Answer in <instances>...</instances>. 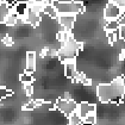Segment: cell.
Wrapping results in <instances>:
<instances>
[{
    "instance_id": "cell-4",
    "label": "cell",
    "mask_w": 125,
    "mask_h": 125,
    "mask_svg": "<svg viewBox=\"0 0 125 125\" xmlns=\"http://www.w3.org/2000/svg\"><path fill=\"white\" fill-rule=\"evenodd\" d=\"M55 106H56V108L58 111H61L62 113H64L67 115H72L73 113H75L77 110V104L72 99L66 100V99L61 98L55 103Z\"/></svg>"
},
{
    "instance_id": "cell-10",
    "label": "cell",
    "mask_w": 125,
    "mask_h": 125,
    "mask_svg": "<svg viewBox=\"0 0 125 125\" xmlns=\"http://www.w3.org/2000/svg\"><path fill=\"white\" fill-rule=\"evenodd\" d=\"M35 69H36V54L30 51L26 55V69H25V72L33 74Z\"/></svg>"
},
{
    "instance_id": "cell-3",
    "label": "cell",
    "mask_w": 125,
    "mask_h": 125,
    "mask_svg": "<svg viewBox=\"0 0 125 125\" xmlns=\"http://www.w3.org/2000/svg\"><path fill=\"white\" fill-rule=\"evenodd\" d=\"M81 48H82V44L77 43L75 39L70 37V38L68 39L67 43H64L61 47V49L58 50L57 55H58V57H60V60L64 63L67 61L75 60V57L77 56V54L81 50Z\"/></svg>"
},
{
    "instance_id": "cell-23",
    "label": "cell",
    "mask_w": 125,
    "mask_h": 125,
    "mask_svg": "<svg viewBox=\"0 0 125 125\" xmlns=\"http://www.w3.org/2000/svg\"><path fill=\"white\" fill-rule=\"evenodd\" d=\"M118 36H119V39L125 41V25H120L119 26V29H118Z\"/></svg>"
},
{
    "instance_id": "cell-5",
    "label": "cell",
    "mask_w": 125,
    "mask_h": 125,
    "mask_svg": "<svg viewBox=\"0 0 125 125\" xmlns=\"http://www.w3.org/2000/svg\"><path fill=\"white\" fill-rule=\"evenodd\" d=\"M123 13V10L119 9L117 5H115L113 2H108L106 5L105 10H104V18L106 19V21H111V20H118L120 18Z\"/></svg>"
},
{
    "instance_id": "cell-30",
    "label": "cell",
    "mask_w": 125,
    "mask_h": 125,
    "mask_svg": "<svg viewBox=\"0 0 125 125\" xmlns=\"http://www.w3.org/2000/svg\"><path fill=\"white\" fill-rule=\"evenodd\" d=\"M17 1V4H19V2H25V4H29L31 0H16Z\"/></svg>"
},
{
    "instance_id": "cell-25",
    "label": "cell",
    "mask_w": 125,
    "mask_h": 125,
    "mask_svg": "<svg viewBox=\"0 0 125 125\" xmlns=\"http://www.w3.org/2000/svg\"><path fill=\"white\" fill-rule=\"evenodd\" d=\"M111 2H113L115 5H117L119 9L125 10V0H111Z\"/></svg>"
},
{
    "instance_id": "cell-9",
    "label": "cell",
    "mask_w": 125,
    "mask_h": 125,
    "mask_svg": "<svg viewBox=\"0 0 125 125\" xmlns=\"http://www.w3.org/2000/svg\"><path fill=\"white\" fill-rule=\"evenodd\" d=\"M77 72L76 70V64H75V60H72V61H67L64 62V74L68 79H72L74 80L77 75Z\"/></svg>"
},
{
    "instance_id": "cell-19",
    "label": "cell",
    "mask_w": 125,
    "mask_h": 125,
    "mask_svg": "<svg viewBox=\"0 0 125 125\" xmlns=\"http://www.w3.org/2000/svg\"><path fill=\"white\" fill-rule=\"evenodd\" d=\"M82 122L83 123H86V124H89V125H94L96 123V115H87L86 118H83L82 119Z\"/></svg>"
},
{
    "instance_id": "cell-8",
    "label": "cell",
    "mask_w": 125,
    "mask_h": 125,
    "mask_svg": "<svg viewBox=\"0 0 125 125\" xmlns=\"http://www.w3.org/2000/svg\"><path fill=\"white\" fill-rule=\"evenodd\" d=\"M41 14H42V12H36L35 10H32L31 7H29L25 17H26V20H28L29 24H31L32 26H37L41 23V20H42Z\"/></svg>"
},
{
    "instance_id": "cell-18",
    "label": "cell",
    "mask_w": 125,
    "mask_h": 125,
    "mask_svg": "<svg viewBox=\"0 0 125 125\" xmlns=\"http://www.w3.org/2000/svg\"><path fill=\"white\" fill-rule=\"evenodd\" d=\"M12 94H13V93H12V91L7 89L6 87H4V86H0V100L6 99L7 96L12 95Z\"/></svg>"
},
{
    "instance_id": "cell-12",
    "label": "cell",
    "mask_w": 125,
    "mask_h": 125,
    "mask_svg": "<svg viewBox=\"0 0 125 125\" xmlns=\"http://www.w3.org/2000/svg\"><path fill=\"white\" fill-rule=\"evenodd\" d=\"M43 13H45L47 16H49L52 19H57L58 18V12L56 11V9L52 6V4H47L43 7Z\"/></svg>"
},
{
    "instance_id": "cell-28",
    "label": "cell",
    "mask_w": 125,
    "mask_h": 125,
    "mask_svg": "<svg viewBox=\"0 0 125 125\" xmlns=\"http://www.w3.org/2000/svg\"><path fill=\"white\" fill-rule=\"evenodd\" d=\"M81 83H82L83 86H91V85H92V80H91V79H88V77H86Z\"/></svg>"
},
{
    "instance_id": "cell-14",
    "label": "cell",
    "mask_w": 125,
    "mask_h": 125,
    "mask_svg": "<svg viewBox=\"0 0 125 125\" xmlns=\"http://www.w3.org/2000/svg\"><path fill=\"white\" fill-rule=\"evenodd\" d=\"M119 26H120V24H119V21L118 20H111V21H107L105 25V30L106 32H115L117 30L119 29Z\"/></svg>"
},
{
    "instance_id": "cell-32",
    "label": "cell",
    "mask_w": 125,
    "mask_h": 125,
    "mask_svg": "<svg viewBox=\"0 0 125 125\" xmlns=\"http://www.w3.org/2000/svg\"><path fill=\"white\" fill-rule=\"evenodd\" d=\"M0 4H1V0H0Z\"/></svg>"
},
{
    "instance_id": "cell-15",
    "label": "cell",
    "mask_w": 125,
    "mask_h": 125,
    "mask_svg": "<svg viewBox=\"0 0 125 125\" xmlns=\"http://www.w3.org/2000/svg\"><path fill=\"white\" fill-rule=\"evenodd\" d=\"M69 38H70V36H69V31H66V30H61V31H60V32L57 33V41H58V42H61L62 44L67 43Z\"/></svg>"
},
{
    "instance_id": "cell-16",
    "label": "cell",
    "mask_w": 125,
    "mask_h": 125,
    "mask_svg": "<svg viewBox=\"0 0 125 125\" xmlns=\"http://www.w3.org/2000/svg\"><path fill=\"white\" fill-rule=\"evenodd\" d=\"M20 82L21 83H24V85H26V83H32L33 82V76H32V74H30L28 72H24L19 77Z\"/></svg>"
},
{
    "instance_id": "cell-24",
    "label": "cell",
    "mask_w": 125,
    "mask_h": 125,
    "mask_svg": "<svg viewBox=\"0 0 125 125\" xmlns=\"http://www.w3.org/2000/svg\"><path fill=\"white\" fill-rule=\"evenodd\" d=\"M2 43L5 44V45H7V47H11V45H13V39H12V37L11 36H5L4 37V39H2Z\"/></svg>"
},
{
    "instance_id": "cell-13",
    "label": "cell",
    "mask_w": 125,
    "mask_h": 125,
    "mask_svg": "<svg viewBox=\"0 0 125 125\" xmlns=\"http://www.w3.org/2000/svg\"><path fill=\"white\" fill-rule=\"evenodd\" d=\"M18 16L13 12V11L11 10L10 12V14L6 17V19H5V24L7 25V26H14L16 24H17V20H18Z\"/></svg>"
},
{
    "instance_id": "cell-20",
    "label": "cell",
    "mask_w": 125,
    "mask_h": 125,
    "mask_svg": "<svg viewBox=\"0 0 125 125\" xmlns=\"http://www.w3.org/2000/svg\"><path fill=\"white\" fill-rule=\"evenodd\" d=\"M107 38H108L110 44H113L115 41H118V38H119V36H118V30L115 31V32H107Z\"/></svg>"
},
{
    "instance_id": "cell-1",
    "label": "cell",
    "mask_w": 125,
    "mask_h": 125,
    "mask_svg": "<svg viewBox=\"0 0 125 125\" xmlns=\"http://www.w3.org/2000/svg\"><path fill=\"white\" fill-rule=\"evenodd\" d=\"M96 94L101 103L120 104L125 95V80L119 76L111 83H103L96 87Z\"/></svg>"
},
{
    "instance_id": "cell-21",
    "label": "cell",
    "mask_w": 125,
    "mask_h": 125,
    "mask_svg": "<svg viewBox=\"0 0 125 125\" xmlns=\"http://www.w3.org/2000/svg\"><path fill=\"white\" fill-rule=\"evenodd\" d=\"M35 108H36V105H35V101H33V100L26 103L25 105L23 106V111H32V110H35Z\"/></svg>"
},
{
    "instance_id": "cell-27",
    "label": "cell",
    "mask_w": 125,
    "mask_h": 125,
    "mask_svg": "<svg viewBox=\"0 0 125 125\" xmlns=\"http://www.w3.org/2000/svg\"><path fill=\"white\" fill-rule=\"evenodd\" d=\"M118 21H119L120 25H125V11H123V13H122L120 18L118 19Z\"/></svg>"
},
{
    "instance_id": "cell-17",
    "label": "cell",
    "mask_w": 125,
    "mask_h": 125,
    "mask_svg": "<svg viewBox=\"0 0 125 125\" xmlns=\"http://www.w3.org/2000/svg\"><path fill=\"white\" fill-rule=\"evenodd\" d=\"M82 124V118L77 115L76 112L69 115V125H81Z\"/></svg>"
},
{
    "instance_id": "cell-2",
    "label": "cell",
    "mask_w": 125,
    "mask_h": 125,
    "mask_svg": "<svg viewBox=\"0 0 125 125\" xmlns=\"http://www.w3.org/2000/svg\"><path fill=\"white\" fill-rule=\"evenodd\" d=\"M52 6L56 9L58 14H79L85 11V6L81 1H58L52 0Z\"/></svg>"
},
{
    "instance_id": "cell-26",
    "label": "cell",
    "mask_w": 125,
    "mask_h": 125,
    "mask_svg": "<svg viewBox=\"0 0 125 125\" xmlns=\"http://www.w3.org/2000/svg\"><path fill=\"white\" fill-rule=\"evenodd\" d=\"M2 2H5L6 5H9V7L10 9H13L14 6H16V4H17V1L16 0H1Z\"/></svg>"
},
{
    "instance_id": "cell-6",
    "label": "cell",
    "mask_w": 125,
    "mask_h": 125,
    "mask_svg": "<svg viewBox=\"0 0 125 125\" xmlns=\"http://www.w3.org/2000/svg\"><path fill=\"white\" fill-rule=\"evenodd\" d=\"M95 112H96V106L94 104H89V103H86V101L77 104L76 113L82 119L86 118L87 115H94Z\"/></svg>"
},
{
    "instance_id": "cell-11",
    "label": "cell",
    "mask_w": 125,
    "mask_h": 125,
    "mask_svg": "<svg viewBox=\"0 0 125 125\" xmlns=\"http://www.w3.org/2000/svg\"><path fill=\"white\" fill-rule=\"evenodd\" d=\"M18 17H25L26 16V12L29 10V4H25V2H19V4H16V6L13 9H11Z\"/></svg>"
},
{
    "instance_id": "cell-22",
    "label": "cell",
    "mask_w": 125,
    "mask_h": 125,
    "mask_svg": "<svg viewBox=\"0 0 125 125\" xmlns=\"http://www.w3.org/2000/svg\"><path fill=\"white\" fill-rule=\"evenodd\" d=\"M24 91H25V94H26L28 96L32 95V93H33L32 83H26V85H24Z\"/></svg>"
},
{
    "instance_id": "cell-7",
    "label": "cell",
    "mask_w": 125,
    "mask_h": 125,
    "mask_svg": "<svg viewBox=\"0 0 125 125\" xmlns=\"http://www.w3.org/2000/svg\"><path fill=\"white\" fill-rule=\"evenodd\" d=\"M76 16L75 14H58V23L61 26H63V30L70 31L73 29V25L75 23Z\"/></svg>"
},
{
    "instance_id": "cell-29",
    "label": "cell",
    "mask_w": 125,
    "mask_h": 125,
    "mask_svg": "<svg viewBox=\"0 0 125 125\" xmlns=\"http://www.w3.org/2000/svg\"><path fill=\"white\" fill-rule=\"evenodd\" d=\"M119 60H120V61H124L125 60V49L122 50V52H120V55H119Z\"/></svg>"
},
{
    "instance_id": "cell-31",
    "label": "cell",
    "mask_w": 125,
    "mask_h": 125,
    "mask_svg": "<svg viewBox=\"0 0 125 125\" xmlns=\"http://www.w3.org/2000/svg\"><path fill=\"white\" fill-rule=\"evenodd\" d=\"M45 0H32V2H35V4H43Z\"/></svg>"
}]
</instances>
